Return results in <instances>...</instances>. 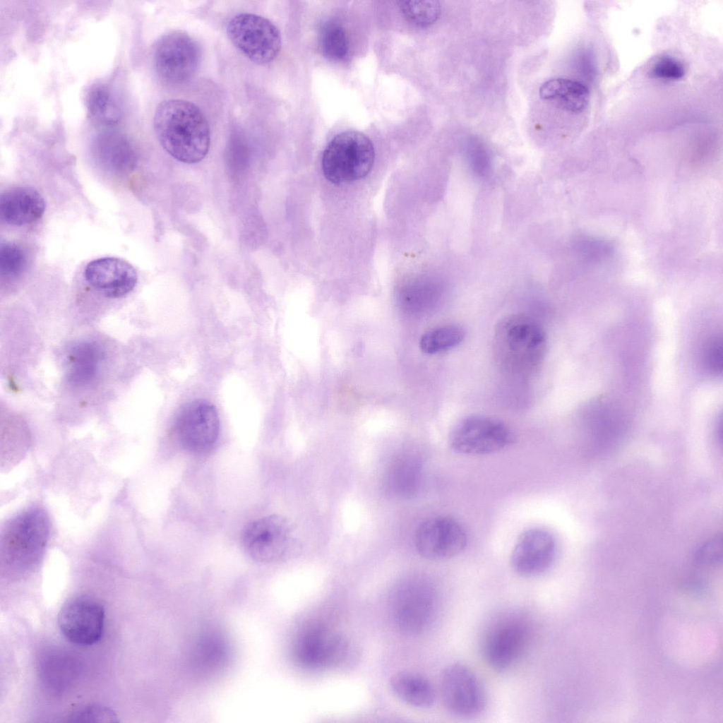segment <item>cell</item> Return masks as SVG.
<instances>
[{"mask_svg":"<svg viewBox=\"0 0 723 723\" xmlns=\"http://www.w3.org/2000/svg\"><path fill=\"white\" fill-rule=\"evenodd\" d=\"M153 127L163 149L181 162H199L209 151V123L202 110L190 101H162L155 111Z\"/></svg>","mask_w":723,"mask_h":723,"instance_id":"cell-1","label":"cell"},{"mask_svg":"<svg viewBox=\"0 0 723 723\" xmlns=\"http://www.w3.org/2000/svg\"><path fill=\"white\" fill-rule=\"evenodd\" d=\"M546 347L543 326L529 315L506 316L495 328L494 358L500 369L509 375L520 378L532 375L542 363Z\"/></svg>","mask_w":723,"mask_h":723,"instance_id":"cell-2","label":"cell"},{"mask_svg":"<svg viewBox=\"0 0 723 723\" xmlns=\"http://www.w3.org/2000/svg\"><path fill=\"white\" fill-rule=\"evenodd\" d=\"M49 535V518L42 508L31 507L16 514L1 532L2 566L17 570L34 566L43 557Z\"/></svg>","mask_w":723,"mask_h":723,"instance_id":"cell-3","label":"cell"},{"mask_svg":"<svg viewBox=\"0 0 723 723\" xmlns=\"http://www.w3.org/2000/svg\"><path fill=\"white\" fill-rule=\"evenodd\" d=\"M437 606L435 587L429 581L419 577L400 580L390 594L394 623L402 633L410 636L419 635L429 627Z\"/></svg>","mask_w":723,"mask_h":723,"instance_id":"cell-4","label":"cell"},{"mask_svg":"<svg viewBox=\"0 0 723 723\" xmlns=\"http://www.w3.org/2000/svg\"><path fill=\"white\" fill-rule=\"evenodd\" d=\"M375 151L364 134L347 131L336 135L322 157L325 177L335 184L349 183L366 177L374 165Z\"/></svg>","mask_w":723,"mask_h":723,"instance_id":"cell-5","label":"cell"},{"mask_svg":"<svg viewBox=\"0 0 723 723\" xmlns=\"http://www.w3.org/2000/svg\"><path fill=\"white\" fill-rule=\"evenodd\" d=\"M227 35L233 45L251 61L266 65L280 53L282 38L277 26L268 18L250 13L233 16Z\"/></svg>","mask_w":723,"mask_h":723,"instance_id":"cell-6","label":"cell"},{"mask_svg":"<svg viewBox=\"0 0 723 723\" xmlns=\"http://www.w3.org/2000/svg\"><path fill=\"white\" fill-rule=\"evenodd\" d=\"M294 657L302 667L312 669H332L343 666L352 654L349 640L327 626L311 625L303 629L295 640Z\"/></svg>","mask_w":723,"mask_h":723,"instance_id":"cell-7","label":"cell"},{"mask_svg":"<svg viewBox=\"0 0 723 723\" xmlns=\"http://www.w3.org/2000/svg\"><path fill=\"white\" fill-rule=\"evenodd\" d=\"M201 59L198 44L182 31L162 35L153 49V64L158 77L172 85L189 80L197 72Z\"/></svg>","mask_w":723,"mask_h":723,"instance_id":"cell-8","label":"cell"},{"mask_svg":"<svg viewBox=\"0 0 723 723\" xmlns=\"http://www.w3.org/2000/svg\"><path fill=\"white\" fill-rule=\"evenodd\" d=\"M513 441V434L504 422L484 415H470L462 419L449 435L450 448L465 455L496 453Z\"/></svg>","mask_w":723,"mask_h":723,"instance_id":"cell-9","label":"cell"},{"mask_svg":"<svg viewBox=\"0 0 723 723\" xmlns=\"http://www.w3.org/2000/svg\"><path fill=\"white\" fill-rule=\"evenodd\" d=\"M443 703L451 714L472 717L481 714L486 705L485 690L477 675L466 665L452 663L440 677Z\"/></svg>","mask_w":723,"mask_h":723,"instance_id":"cell-10","label":"cell"},{"mask_svg":"<svg viewBox=\"0 0 723 723\" xmlns=\"http://www.w3.org/2000/svg\"><path fill=\"white\" fill-rule=\"evenodd\" d=\"M105 611L95 598L80 594L68 599L62 605L57 623L60 632L70 643L78 646H90L102 638Z\"/></svg>","mask_w":723,"mask_h":723,"instance_id":"cell-11","label":"cell"},{"mask_svg":"<svg viewBox=\"0 0 723 723\" xmlns=\"http://www.w3.org/2000/svg\"><path fill=\"white\" fill-rule=\"evenodd\" d=\"M220 421L214 405L205 400H194L184 405L173 423V432L184 449L202 453L216 442Z\"/></svg>","mask_w":723,"mask_h":723,"instance_id":"cell-12","label":"cell"},{"mask_svg":"<svg viewBox=\"0 0 723 723\" xmlns=\"http://www.w3.org/2000/svg\"><path fill=\"white\" fill-rule=\"evenodd\" d=\"M467 544L464 527L450 517L437 516L426 520L419 525L415 534L417 552L431 561L453 558L463 551Z\"/></svg>","mask_w":723,"mask_h":723,"instance_id":"cell-13","label":"cell"},{"mask_svg":"<svg viewBox=\"0 0 723 723\" xmlns=\"http://www.w3.org/2000/svg\"><path fill=\"white\" fill-rule=\"evenodd\" d=\"M289 522L272 515L256 520L244 530L242 542L246 552L254 560L271 562L283 556L293 542Z\"/></svg>","mask_w":723,"mask_h":723,"instance_id":"cell-14","label":"cell"},{"mask_svg":"<svg viewBox=\"0 0 723 723\" xmlns=\"http://www.w3.org/2000/svg\"><path fill=\"white\" fill-rule=\"evenodd\" d=\"M529 639L526 623L515 618L496 623L488 633L484 654L489 666L503 671L514 666L524 653Z\"/></svg>","mask_w":723,"mask_h":723,"instance_id":"cell-15","label":"cell"},{"mask_svg":"<svg viewBox=\"0 0 723 723\" xmlns=\"http://www.w3.org/2000/svg\"><path fill=\"white\" fill-rule=\"evenodd\" d=\"M556 554V540L551 533L539 527L528 529L519 536L514 545L510 566L520 576H538L551 567Z\"/></svg>","mask_w":723,"mask_h":723,"instance_id":"cell-16","label":"cell"},{"mask_svg":"<svg viewBox=\"0 0 723 723\" xmlns=\"http://www.w3.org/2000/svg\"><path fill=\"white\" fill-rule=\"evenodd\" d=\"M87 282L109 298H120L131 292L138 281L137 273L126 261L104 257L88 263L84 270Z\"/></svg>","mask_w":723,"mask_h":723,"instance_id":"cell-17","label":"cell"},{"mask_svg":"<svg viewBox=\"0 0 723 723\" xmlns=\"http://www.w3.org/2000/svg\"><path fill=\"white\" fill-rule=\"evenodd\" d=\"M90 150L96 163L114 174L129 173L137 164L138 155L132 141L116 129H103L95 135Z\"/></svg>","mask_w":723,"mask_h":723,"instance_id":"cell-18","label":"cell"},{"mask_svg":"<svg viewBox=\"0 0 723 723\" xmlns=\"http://www.w3.org/2000/svg\"><path fill=\"white\" fill-rule=\"evenodd\" d=\"M44 210V198L30 187H14L1 196V217L9 225L22 226L35 222L43 215Z\"/></svg>","mask_w":723,"mask_h":723,"instance_id":"cell-19","label":"cell"},{"mask_svg":"<svg viewBox=\"0 0 723 723\" xmlns=\"http://www.w3.org/2000/svg\"><path fill=\"white\" fill-rule=\"evenodd\" d=\"M230 647L227 638L218 629L207 628L196 640L191 654L195 670L203 674L219 671L229 659Z\"/></svg>","mask_w":723,"mask_h":723,"instance_id":"cell-20","label":"cell"},{"mask_svg":"<svg viewBox=\"0 0 723 723\" xmlns=\"http://www.w3.org/2000/svg\"><path fill=\"white\" fill-rule=\"evenodd\" d=\"M85 107L89 117L97 124L111 127L123 117L121 97L113 87L98 83L90 87L85 94Z\"/></svg>","mask_w":723,"mask_h":723,"instance_id":"cell-21","label":"cell"},{"mask_svg":"<svg viewBox=\"0 0 723 723\" xmlns=\"http://www.w3.org/2000/svg\"><path fill=\"white\" fill-rule=\"evenodd\" d=\"M100 346L90 341L73 345L67 356L68 380L75 386L90 384L97 377L102 362Z\"/></svg>","mask_w":723,"mask_h":723,"instance_id":"cell-22","label":"cell"},{"mask_svg":"<svg viewBox=\"0 0 723 723\" xmlns=\"http://www.w3.org/2000/svg\"><path fill=\"white\" fill-rule=\"evenodd\" d=\"M539 94L542 99L556 101L562 109L571 112L584 111L590 102V91L584 84L563 78L544 82Z\"/></svg>","mask_w":723,"mask_h":723,"instance_id":"cell-23","label":"cell"},{"mask_svg":"<svg viewBox=\"0 0 723 723\" xmlns=\"http://www.w3.org/2000/svg\"><path fill=\"white\" fill-rule=\"evenodd\" d=\"M393 693L400 700L413 707L428 708L433 705L436 694L430 681L411 672H399L390 681Z\"/></svg>","mask_w":723,"mask_h":723,"instance_id":"cell-24","label":"cell"},{"mask_svg":"<svg viewBox=\"0 0 723 723\" xmlns=\"http://www.w3.org/2000/svg\"><path fill=\"white\" fill-rule=\"evenodd\" d=\"M421 478V467L410 456L395 459L388 467L384 480L386 492L393 497L405 498L414 494Z\"/></svg>","mask_w":723,"mask_h":723,"instance_id":"cell-25","label":"cell"},{"mask_svg":"<svg viewBox=\"0 0 723 723\" xmlns=\"http://www.w3.org/2000/svg\"><path fill=\"white\" fill-rule=\"evenodd\" d=\"M590 406L587 413V425L592 438L602 449L608 448L619 438L623 422L616 411L602 400Z\"/></svg>","mask_w":723,"mask_h":723,"instance_id":"cell-26","label":"cell"},{"mask_svg":"<svg viewBox=\"0 0 723 723\" xmlns=\"http://www.w3.org/2000/svg\"><path fill=\"white\" fill-rule=\"evenodd\" d=\"M465 336V330L461 326L445 325L425 333L420 339L419 347L424 353L434 354L457 347L463 341Z\"/></svg>","mask_w":723,"mask_h":723,"instance_id":"cell-27","label":"cell"},{"mask_svg":"<svg viewBox=\"0 0 723 723\" xmlns=\"http://www.w3.org/2000/svg\"><path fill=\"white\" fill-rule=\"evenodd\" d=\"M320 47L327 58L335 61L345 59L349 55V43L343 27L335 22L325 24L320 34Z\"/></svg>","mask_w":723,"mask_h":723,"instance_id":"cell-28","label":"cell"},{"mask_svg":"<svg viewBox=\"0 0 723 723\" xmlns=\"http://www.w3.org/2000/svg\"><path fill=\"white\" fill-rule=\"evenodd\" d=\"M398 5L408 20L422 27L434 23L441 13V4L438 1H400Z\"/></svg>","mask_w":723,"mask_h":723,"instance_id":"cell-29","label":"cell"},{"mask_svg":"<svg viewBox=\"0 0 723 723\" xmlns=\"http://www.w3.org/2000/svg\"><path fill=\"white\" fill-rule=\"evenodd\" d=\"M23 248L15 242H2L0 246V270L3 276L15 277L21 274L26 265Z\"/></svg>","mask_w":723,"mask_h":723,"instance_id":"cell-30","label":"cell"},{"mask_svg":"<svg viewBox=\"0 0 723 723\" xmlns=\"http://www.w3.org/2000/svg\"><path fill=\"white\" fill-rule=\"evenodd\" d=\"M650 75L658 79L677 80L685 75V68L677 59L664 56L659 58L652 65Z\"/></svg>","mask_w":723,"mask_h":723,"instance_id":"cell-31","label":"cell"},{"mask_svg":"<svg viewBox=\"0 0 723 723\" xmlns=\"http://www.w3.org/2000/svg\"><path fill=\"white\" fill-rule=\"evenodd\" d=\"M71 721L76 722H118L116 714L107 707L102 705H90L78 712H76L70 717Z\"/></svg>","mask_w":723,"mask_h":723,"instance_id":"cell-32","label":"cell"},{"mask_svg":"<svg viewBox=\"0 0 723 723\" xmlns=\"http://www.w3.org/2000/svg\"><path fill=\"white\" fill-rule=\"evenodd\" d=\"M722 538L716 536L699 548L695 555L696 561L701 564H717L722 560Z\"/></svg>","mask_w":723,"mask_h":723,"instance_id":"cell-33","label":"cell"},{"mask_svg":"<svg viewBox=\"0 0 723 723\" xmlns=\"http://www.w3.org/2000/svg\"><path fill=\"white\" fill-rule=\"evenodd\" d=\"M468 162L472 172L479 177L487 176L490 171V160L482 145H472L467 152Z\"/></svg>","mask_w":723,"mask_h":723,"instance_id":"cell-34","label":"cell"},{"mask_svg":"<svg viewBox=\"0 0 723 723\" xmlns=\"http://www.w3.org/2000/svg\"><path fill=\"white\" fill-rule=\"evenodd\" d=\"M707 362L709 368L714 373H721L723 362V349L721 338L714 340L708 347Z\"/></svg>","mask_w":723,"mask_h":723,"instance_id":"cell-35","label":"cell"}]
</instances>
